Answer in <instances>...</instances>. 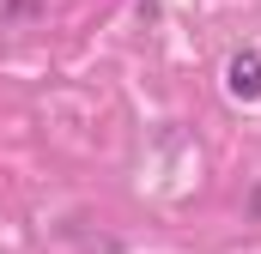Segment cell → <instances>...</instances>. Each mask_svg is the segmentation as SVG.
<instances>
[{"instance_id":"7a4b0ae2","label":"cell","mask_w":261,"mask_h":254,"mask_svg":"<svg viewBox=\"0 0 261 254\" xmlns=\"http://www.w3.org/2000/svg\"><path fill=\"white\" fill-rule=\"evenodd\" d=\"M249 218H261V188H255V200H249Z\"/></svg>"},{"instance_id":"6da1fadb","label":"cell","mask_w":261,"mask_h":254,"mask_svg":"<svg viewBox=\"0 0 261 254\" xmlns=\"http://www.w3.org/2000/svg\"><path fill=\"white\" fill-rule=\"evenodd\" d=\"M225 91H231L237 103H261V55L255 49H237V55L225 61Z\"/></svg>"}]
</instances>
